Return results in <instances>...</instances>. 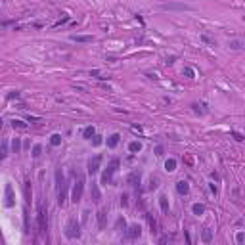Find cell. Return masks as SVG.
Segmentation results:
<instances>
[{
  "label": "cell",
  "instance_id": "cell-1",
  "mask_svg": "<svg viewBox=\"0 0 245 245\" xmlns=\"http://www.w3.org/2000/svg\"><path fill=\"white\" fill-rule=\"evenodd\" d=\"M37 224L42 234L48 232V209L42 201H38V205H37Z\"/></svg>",
  "mask_w": 245,
  "mask_h": 245
},
{
  "label": "cell",
  "instance_id": "cell-2",
  "mask_svg": "<svg viewBox=\"0 0 245 245\" xmlns=\"http://www.w3.org/2000/svg\"><path fill=\"white\" fill-rule=\"evenodd\" d=\"M121 167V161L115 157V159L109 161V165H107V169L102 172V184H113V174L117 172V169Z\"/></svg>",
  "mask_w": 245,
  "mask_h": 245
},
{
  "label": "cell",
  "instance_id": "cell-3",
  "mask_svg": "<svg viewBox=\"0 0 245 245\" xmlns=\"http://www.w3.org/2000/svg\"><path fill=\"white\" fill-rule=\"evenodd\" d=\"M65 237H69V240H77V237H81V222H79L75 217L67 220Z\"/></svg>",
  "mask_w": 245,
  "mask_h": 245
},
{
  "label": "cell",
  "instance_id": "cell-4",
  "mask_svg": "<svg viewBox=\"0 0 245 245\" xmlns=\"http://www.w3.org/2000/svg\"><path fill=\"white\" fill-rule=\"evenodd\" d=\"M82 193H84V178L77 176V182L73 186V193H71V201H73V203H79V201L82 199Z\"/></svg>",
  "mask_w": 245,
  "mask_h": 245
},
{
  "label": "cell",
  "instance_id": "cell-5",
  "mask_svg": "<svg viewBox=\"0 0 245 245\" xmlns=\"http://www.w3.org/2000/svg\"><path fill=\"white\" fill-rule=\"evenodd\" d=\"M161 10H163V12H174V10H180V12H192L193 6L184 4V2H169V4H161Z\"/></svg>",
  "mask_w": 245,
  "mask_h": 245
},
{
  "label": "cell",
  "instance_id": "cell-6",
  "mask_svg": "<svg viewBox=\"0 0 245 245\" xmlns=\"http://www.w3.org/2000/svg\"><path fill=\"white\" fill-rule=\"evenodd\" d=\"M100 165H102V155H94L92 159L88 161V165H86V170H88V174H96V172L100 170Z\"/></svg>",
  "mask_w": 245,
  "mask_h": 245
},
{
  "label": "cell",
  "instance_id": "cell-7",
  "mask_svg": "<svg viewBox=\"0 0 245 245\" xmlns=\"http://www.w3.org/2000/svg\"><path fill=\"white\" fill-rule=\"evenodd\" d=\"M4 197H6L4 205L8 207V209L16 205V196H13V188H12V184H6V186H4Z\"/></svg>",
  "mask_w": 245,
  "mask_h": 245
},
{
  "label": "cell",
  "instance_id": "cell-8",
  "mask_svg": "<svg viewBox=\"0 0 245 245\" xmlns=\"http://www.w3.org/2000/svg\"><path fill=\"white\" fill-rule=\"evenodd\" d=\"M140 234H142V228L138 224H132V226H128V230L125 232V237L126 240H138Z\"/></svg>",
  "mask_w": 245,
  "mask_h": 245
},
{
  "label": "cell",
  "instance_id": "cell-9",
  "mask_svg": "<svg viewBox=\"0 0 245 245\" xmlns=\"http://www.w3.org/2000/svg\"><path fill=\"white\" fill-rule=\"evenodd\" d=\"M176 192L180 193V196H188L190 193V184L186 182V180H178L176 182Z\"/></svg>",
  "mask_w": 245,
  "mask_h": 245
},
{
  "label": "cell",
  "instance_id": "cell-10",
  "mask_svg": "<svg viewBox=\"0 0 245 245\" xmlns=\"http://www.w3.org/2000/svg\"><path fill=\"white\" fill-rule=\"evenodd\" d=\"M159 207H161L163 214H169V213H170V207H169V199H167V196H161V197H159Z\"/></svg>",
  "mask_w": 245,
  "mask_h": 245
},
{
  "label": "cell",
  "instance_id": "cell-11",
  "mask_svg": "<svg viewBox=\"0 0 245 245\" xmlns=\"http://www.w3.org/2000/svg\"><path fill=\"white\" fill-rule=\"evenodd\" d=\"M92 201H94V203L102 201V193H100V188H98L96 182H92Z\"/></svg>",
  "mask_w": 245,
  "mask_h": 245
},
{
  "label": "cell",
  "instance_id": "cell-12",
  "mask_svg": "<svg viewBox=\"0 0 245 245\" xmlns=\"http://www.w3.org/2000/svg\"><path fill=\"white\" fill-rule=\"evenodd\" d=\"M119 142H121V134L119 132H113L109 138H107V148H115Z\"/></svg>",
  "mask_w": 245,
  "mask_h": 245
},
{
  "label": "cell",
  "instance_id": "cell-13",
  "mask_svg": "<svg viewBox=\"0 0 245 245\" xmlns=\"http://www.w3.org/2000/svg\"><path fill=\"white\" fill-rule=\"evenodd\" d=\"M228 46L232 48V50H243V48H245V42L240 40V38H232V40L228 42Z\"/></svg>",
  "mask_w": 245,
  "mask_h": 245
},
{
  "label": "cell",
  "instance_id": "cell-14",
  "mask_svg": "<svg viewBox=\"0 0 245 245\" xmlns=\"http://www.w3.org/2000/svg\"><path fill=\"white\" fill-rule=\"evenodd\" d=\"M71 38H73L75 42H92V40H94L90 35H73Z\"/></svg>",
  "mask_w": 245,
  "mask_h": 245
},
{
  "label": "cell",
  "instance_id": "cell-15",
  "mask_svg": "<svg viewBox=\"0 0 245 245\" xmlns=\"http://www.w3.org/2000/svg\"><path fill=\"white\" fill-rule=\"evenodd\" d=\"M105 217H107L105 211H98V228H100V230L105 228Z\"/></svg>",
  "mask_w": 245,
  "mask_h": 245
},
{
  "label": "cell",
  "instance_id": "cell-16",
  "mask_svg": "<svg viewBox=\"0 0 245 245\" xmlns=\"http://www.w3.org/2000/svg\"><path fill=\"white\" fill-rule=\"evenodd\" d=\"M60 144H61V134H52V136H50V146H52V148H57V146H60Z\"/></svg>",
  "mask_w": 245,
  "mask_h": 245
},
{
  "label": "cell",
  "instance_id": "cell-17",
  "mask_svg": "<svg viewBox=\"0 0 245 245\" xmlns=\"http://www.w3.org/2000/svg\"><path fill=\"white\" fill-rule=\"evenodd\" d=\"M140 149H142V144H140L138 140H134V142L128 144V151H130V153H138Z\"/></svg>",
  "mask_w": 245,
  "mask_h": 245
},
{
  "label": "cell",
  "instance_id": "cell-18",
  "mask_svg": "<svg viewBox=\"0 0 245 245\" xmlns=\"http://www.w3.org/2000/svg\"><path fill=\"white\" fill-rule=\"evenodd\" d=\"M192 213L197 214V217H201V214L205 213V205H203V203H196V205L192 207Z\"/></svg>",
  "mask_w": 245,
  "mask_h": 245
},
{
  "label": "cell",
  "instance_id": "cell-19",
  "mask_svg": "<svg viewBox=\"0 0 245 245\" xmlns=\"http://www.w3.org/2000/svg\"><path fill=\"white\" fill-rule=\"evenodd\" d=\"M94 134H96V130H94V126H86L84 130H82V136H84L86 140H92V138H94Z\"/></svg>",
  "mask_w": 245,
  "mask_h": 245
},
{
  "label": "cell",
  "instance_id": "cell-20",
  "mask_svg": "<svg viewBox=\"0 0 245 245\" xmlns=\"http://www.w3.org/2000/svg\"><path fill=\"white\" fill-rule=\"evenodd\" d=\"M165 170H167V172L176 170V159H167V161H165Z\"/></svg>",
  "mask_w": 245,
  "mask_h": 245
},
{
  "label": "cell",
  "instance_id": "cell-21",
  "mask_svg": "<svg viewBox=\"0 0 245 245\" xmlns=\"http://www.w3.org/2000/svg\"><path fill=\"white\" fill-rule=\"evenodd\" d=\"M201 237H203L205 243H211V241H213V230L205 228V230H203V236H201Z\"/></svg>",
  "mask_w": 245,
  "mask_h": 245
},
{
  "label": "cell",
  "instance_id": "cell-22",
  "mask_svg": "<svg viewBox=\"0 0 245 245\" xmlns=\"http://www.w3.org/2000/svg\"><path fill=\"white\" fill-rule=\"evenodd\" d=\"M12 149H13V153H19L21 151V138H13L12 140Z\"/></svg>",
  "mask_w": 245,
  "mask_h": 245
},
{
  "label": "cell",
  "instance_id": "cell-23",
  "mask_svg": "<svg viewBox=\"0 0 245 245\" xmlns=\"http://www.w3.org/2000/svg\"><path fill=\"white\" fill-rule=\"evenodd\" d=\"M128 182H130L132 186H138L140 184V172H132V174L128 176Z\"/></svg>",
  "mask_w": 245,
  "mask_h": 245
},
{
  "label": "cell",
  "instance_id": "cell-24",
  "mask_svg": "<svg viewBox=\"0 0 245 245\" xmlns=\"http://www.w3.org/2000/svg\"><path fill=\"white\" fill-rule=\"evenodd\" d=\"M12 126L13 128H27V125H25L23 121H19V119H13L12 121Z\"/></svg>",
  "mask_w": 245,
  "mask_h": 245
},
{
  "label": "cell",
  "instance_id": "cell-25",
  "mask_svg": "<svg viewBox=\"0 0 245 245\" xmlns=\"http://www.w3.org/2000/svg\"><path fill=\"white\" fill-rule=\"evenodd\" d=\"M40 153H42V146H38V144H37V146L33 148V157H40Z\"/></svg>",
  "mask_w": 245,
  "mask_h": 245
},
{
  "label": "cell",
  "instance_id": "cell-26",
  "mask_svg": "<svg viewBox=\"0 0 245 245\" xmlns=\"http://www.w3.org/2000/svg\"><path fill=\"white\" fill-rule=\"evenodd\" d=\"M146 217H148V222H149V226H151V232H157V230H155V228H157V222L151 218L149 214H146Z\"/></svg>",
  "mask_w": 245,
  "mask_h": 245
},
{
  "label": "cell",
  "instance_id": "cell-27",
  "mask_svg": "<svg viewBox=\"0 0 245 245\" xmlns=\"http://www.w3.org/2000/svg\"><path fill=\"white\" fill-rule=\"evenodd\" d=\"M125 226H126L125 218H122V217H119V218H117V222H115V228H125Z\"/></svg>",
  "mask_w": 245,
  "mask_h": 245
},
{
  "label": "cell",
  "instance_id": "cell-28",
  "mask_svg": "<svg viewBox=\"0 0 245 245\" xmlns=\"http://www.w3.org/2000/svg\"><path fill=\"white\" fill-rule=\"evenodd\" d=\"M23 220H25V234H29V214H27V209L23 211Z\"/></svg>",
  "mask_w": 245,
  "mask_h": 245
},
{
  "label": "cell",
  "instance_id": "cell-29",
  "mask_svg": "<svg viewBox=\"0 0 245 245\" xmlns=\"http://www.w3.org/2000/svg\"><path fill=\"white\" fill-rule=\"evenodd\" d=\"M6 155H8V142H2V159H6Z\"/></svg>",
  "mask_w": 245,
  "mask_h": 245
},
{
  "label": "cell",
  "instance_id": "cell-30",
  "mask_svg": "<svg viewBox=\"0 0 245 245\" xmlns=\"http://www.w3.org/2000/svg\"><path fill=\"white\" fill-rule=\"evenodd\" d=\"M121 207H128V196H126V193L121 196Z\"/></svg>",
  "mask_w": 245,
  "mask_h": 245
},
{
  "label": "cell",
  "instance_id": "cell-31",
  "mask_svg": "<svg viewBox=\"0 0 245 245\" xmlns=\"http://www.w3.org/2000/svg\"><path fill=\"white\" fill-rule=\"evenodd\" d=\"M184 73L188 75L190 79H193V77H196V73H193V69H192V67H184Z\"/></svg>",
  "mask_w": 245,
  "mask_h": 245
},
{
  "label": "cell",
  "instance_id": "cell-32",
  "mask_svg": "<svg viewBox=\"0 0 245 245\" xmlns=\"http://www.w3.org/2000/svg\"><path fill=\"white\" fill-rule=\"evenodd\" d=\"M201 38H203V42H207V44H211V46H214V44H217V42H214L213 38H209L207 35H203V37H201Z\"/></svg>",
  "mask_w": 245,
  "mask_h": 245
},
{
  "label": "cell",
  "instance_id": "cell-33",
  "mask_svg": "<svg viewBox=\"0 0 245 245\" xmlns=\"http://www.w3.org/2000/svg\"><path fill=\"white\" fill-rule=\"evenodd\" d=\"M236 241H237V243H243V241H245V234H243V232H240V234L236 236Z\"/></svg>",
  "mask_w": 245,
  "mask_h": 245
},
{
  "label": "cell",
  "instance_id": "cell-34",
  "mask_svg": "<svg viewBox=\"0 0 245 245\" xmlns=\"http://www.w3.org/2000/svg\"><path fill=\"white\" fill-rule=\"evenodd\" d=\"M92 144H94V146H100V144H102V136L94 134V140H92Z\"/></svg>",
  "mask_w": 245,
  "mask_h": 245
},
{
  "label": "cell",
  "instance_id": "cell-35",
  "mask_svg": "<svg viewBox=\"0 0 245 245\" xmlns=\"http://www.w3.org/2000/svg\"><path fill=\"white\" fill-rule=\"evenodd\" d=\"M232 136H234V138H236L237 142H243V136H241L240 132H236V130H232Z\"/></svg>",
  "mask_w": 245,
  "mask_h": 245
},
{
  "label": "cell",
  "instance_id": "cell-36",
  "mask_svg": "<svg viewBox=\"0 0 245 245\" xmlns=\"http://www.w3.org/2000/svg\"><path fill=\"white\" fill-rule=\"evenodd\" d=\"M67 21H69V16H67V13H65V17L57 21V23H56V27H60V25H63V23H67Z\"/></svg>",
  "mask_w": 245,
  "mask_h": 245
},
{
  "label": "cell",
  "instance_id": "cell-37",
  "mask_svg": "<svg viewBox=\"0 0 245 245\" xmlns=\"http://www.w3.org/2000/svg\"><path fill=\"white\" fill-rule=\"evenodd\" d=\"M157 186H159V182H157V180H155V178H151V186H149V190H155V188H157Z\"/></svg>",
  "mask_w": 245,
  "mask_h": 245
},
{
  "label": "cell",
  "instance_id": "cell-38",
  "mask_svg": "<svg viewBox=\"0 0 245 245\" xmlns=\"http://www.w3.org/2000/svg\"><path fill=\"white\" fill-rule=\"evenodd\" d=\"M163 151H165L163 146H157V148H155V155H163Z\"/></svg>",
  "mask_w": 245,
  "mask_h": 245
},
{
  "label": "cell",
  "instance_id": "cell-39",
  "mask_svg": "<svg viewBox=\"0 0 245 245\" xmlns=\"http://www.w3.org/2000/svg\"><path fill=\"white\" fill-rule=\"evenodd\" d=\"M13 98H19V92H12V94H8V100H13Z\"/></svg>",
  "mask_w": 245,
  "mask_h": 245
},
{
  "label": "cell",
  "instance_id": "cell-40",
  "mask_svg": "<svg viewBox=\"0 0 245 245\" xmlns=\"http://www.w3.org/2000/svg\"><path fill=\"white\" fill-rule=\"evenodd\" d=\"M27 121H29V122H38L40 119H38V117H31V115H29V117H27Z\"/></svg>",
  "mask_w": 245,
  "mask_h": 245
},
{
  "label": "cell",
  "instance_id": "cell-41",
  "mask_svg": "<svg viewBox=\"0 0 245 245\" xmlns=\"http://www.w3.org/2000/svg\"><path fill=\"white\" fill-rule=\"evenodd\" d=\"M132 130H134V132H136V130L142 132V126H140V125H132Z\"/></svg>",
  "mask_w": 245,
  "mask_h": 245
},
{
  "label": "cell",
  "instance_id": "cell-42",
  "mask_svg": "<svg viewBox=\"0 0 245 245\" xmlns=\"http://www.w3.org/2000/svg\"><path fill=\"white\" fill-rule=\"evenodd\" d=\"M211 192H213V193H218V188H217L214 184H211Z\"/></svg>",
  "mask_w": 245,
  "mask_h": 245
},
{
  "label": "cell",
  "instance_id": "cell-43",
  "mask_svg": "<svg viewBox=\"0 0 245 245\" xmlns=\"http://www.w3.org/2000/svg\"><path fill=\"white\" fill-rule=\"evenodd\" d=\"M243 21H245V17H243Z\"/></svg>",
  "mask_w": 245,
  "mask_h": 245
}]
</instances>
